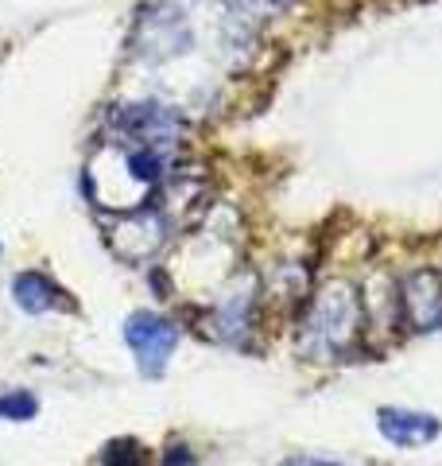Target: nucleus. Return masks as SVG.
Masks as SVG:
<instances>
[{
	"mask_svg": "<svg viewBox=\"0 0 442 466\" xmlns=\"http://www.w3.org/2000/svg\"><path fill=\"white\" fill-rule=\"evenodd\" d=\"M125 342L136 358V370L156 381V377L167 373V361L179 346V327L156 311H132L125 319Z\"/></svg>",
	"mask_w": 442,
	"mask_h": 466,
	"instance_id": "nucleus-3",
	"label": "nucleus"
},
{
	"mask_svg": "<svg viewBox=\"0 0 442 466\" xmlns=\"http://www.w3.org/2000/svg\"><path fill=\"white\" fill-rule=\"evenodd\" d=\"M256 296L260 288L253 276H237L226 291L217 296V308H214V334L226 342H237L241 334L253 327V315H256Z\"/></svg>",
	"mask_w": 442,
	"mask_h": 466,
	"instance_id": "nucleus-6",
	"label": "nucleus"
},
{
	"mask_svg": "<svg viewBox=\"0 0 442 466\" xmlns=\"http://www.w3.org/2000/svg\"><path fill=\"white\" fill-rule=\"evenodd\" d=\"M0 257H5V245H0Z\"/></svg>",
	"mask_w": 442,
	"mask_h": 466,
	"instance_id": "nucleus-13",
	"label": "nucleus"
},
{
	"mask_svg": "<svg viewBox=\"0 0 442 466\" xmlns=\"http://www.w3.org/2000/svg\"><path fill=\"white\" fill-rule=\"evenodd\" d=\"M113 128L121 133V140L136 144H175L183 133V116L171 106L159 101H140V106H121L113 109Z\"/></svg>",
	"mask_w": 442,
	"mask_h": 466,
	"instance_id": "nucleus-5",
	"label": "nucleus"
},
{
	"mask_svg": "<svg viewBox=\"0 0 442 466\" xmlns=\"http://www.w3.org/2000/svg\"><path fill=\"white\" fill-rule=\"evenodd\" d=\"M167 238H171V214L164 207H152V202H147V207H136V210H125L109 226L113 253L121 260H132V265L156 257L167 245Z\"/></svg>",
	"mask_w": 442,
	"mask_h": 466,
	"instance_id": "nucleus-2",
	"label": "nucleus"
},
{
	"mask_svg": "<svg viewBox=\"0 0 442 466\" xmlns=\"http://www.w3.org/2000/svg\"><path fill=\"white\" fill-rule=\"evenodd\" d=\"M12 299H16V308L27 311V315H51V311H74V299L66 296L63 288H58L47 272H16V280H12Z\"/></svg>",
	"mask_w": 442,
	"mask_h": 466,
	"instance_id": "nucleus-8",
	"label": "nucleus"
},
{
	"mask_svg": "<svg viewBox=\"0 0 442 466\" xmlns=\"http://www.w3.org/2000/svg\"><path fill=\"white\" fill-rule=\"evenodd\" d=\"M365 299L349 280L322 284L299 319V354L311 361H337L365 339Z\"/></svg>",
	"mask_w": 442,
	"mask_h": 466,
	"instance_id": "nucleus-1",
	"label": "nucleus"
},
{
	"mask_svg": "<svg viewBox=\"0 0 442 466\" xmlns=\"http://www.w3.org/2000/svg\"><path fill=\"white\" fill-rule=\"evenodd\" d=\"M101 466H144V447L136 440H116L105 447Z\"/></svg>",
	"mask_w": 442,
	"mask_h": 466,
	"instance_id": "nucleus-10",
	"label": "nucleus"
},
{
	"mask_svg": "<svg viewBox=\"0 0 442 466\" xmlns=\"http://www.w3.org/2000/svg\"><path fill=\"white\" fill-rule=\"evenodd\" d=\"M35 412H39V400H35L27 389L0 392V420H12V424H27V420H35Z\"/></svg>",
	"mask_w": 442,
	"mask_h": 466,
	"instance_id": "nucleus-9",
	"label": "nucleus"
},
{
	"mask_svg": "<svg viewBox=\"0 0 442 466\" xmlns=\"http://www.w3.org/2000/svg\"><path fill=\"white\" fill-rule=\"evenodd\" d=\"M279 466H342V462H326V459H315V455H291Z\"/></svg>",
	"mask_w": 442,
	"mask_h": 466,
	"instance_id": "nucleus-11",
	"label": "nucleus"
},
{
	"mask_svg": "<svg viewBox=\"0 0 442 466\" xmlns=\"http://www.w3.org/2000/svg\"><path fill=\"white\" fill-rule=\"evenodd\" d=\"M164 466H190V451L186 447H171V462Z\"/></svg>",
	"mask_w": 442,
	"mask_h": 466,
	"instance_id": "nucleus-12",
	"label": "nucleus"
},
{
	"mask_svg": "<svg viewBox=\"0 0 442 466\" xmlns=\"http://www.w3.org/2000/svg\"><path fill=\"white\" fill-rule=\"evenodd\" d=\"M377 428L392 447H423L442 435V420L431 412H416V408H380Z\"/></svg>",
	"mask_w": 442,
	"mask_h": 466,
	"instance_id": "nucleus-7",
	"label": "nucleus"
},
{
	"mask_svg": "<svg viewBox=\"0 0 442 466\" xmlns=\"http://www.w3.org/2000/svg\"><path fill=\"white\" fill-rule=\"evenodd\" d=\"M400 311L411 330L438 334L442 330V272L411 268L400 280Z\"/></svg>",
	"mask_w": 442,
	"mask_h": 466,
	"instance_id": "nucleus-4",
	"label": "nucleus"
}]
</instances>
